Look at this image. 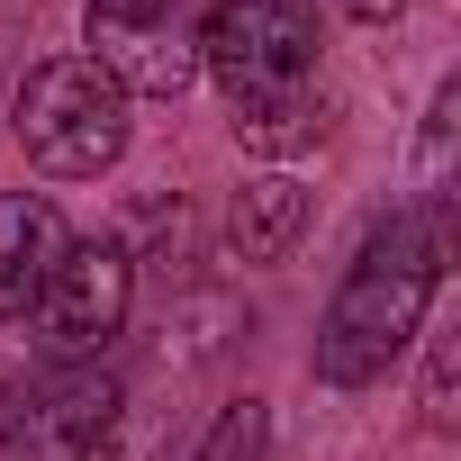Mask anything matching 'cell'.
<instances>
[{"label":"cell","instance_id":"6da1fadb","mask_svg":"<svg viewBox=\"0 0 461 461\" xmlns=\"http://www.w3.org/2000/svg\"><path fill=\"white\" fill-rule=\"evenodd\" d=\"M443 263H452V208H398V217H380L362 236V254H353V272L335 281L326 326H317V380L326 389H371L425 335Z\"/></svg>","mask_w":461,"mask_h":461},{"label":"cell","instance_id":"277c9868","mask_svg":"<svg viewBox=\"0 0 461 461\" xmlns=\"http://www.w3.org/2000/svg\"><path fill=\"white\" fill-rule=\"evenodd\" d=\"M118 380L91 362H64L28 389H0V461H91L118 425Z\"/></svg>","mask_w":461,"mask_h":461},{"label":"cell","instance_id":"9c48e42d","mask_svg":"<svg viewBox=\"0 0 461 461\" xmlns=\"http://www.w3.org/2000/svg\"><path fill=\"white\" fill-rule=\"evenodd\" d=\"M236 136L263 145V154L308 145V136H317V82H308V91H281V100H245V109H236Z\"/></svg>","mask_w":461,"mask_h":461},{"label":"cell","instance_id":"4fadbf2b","mask_svg":"<svg viewBox=\"0 0 461 461\" xmlns=\"http://www.w3.org/2000/svg\"><path fill=\"white\" fill-rule=\"evenodd\" d=\"M344 10H353V19H371V28H380V19H398V10H407V0H344Z\"/></svg>","mask_w":461,"mask_h":461},{"label":"cell","instance_id":"7a4b0ae2","mask_svg":"<svg viewBox=\"0 0 461 461\" xmlns=\"http://www.w3.org/2000/svg\"><path fill=\"white\" fill-rule=\"evenodd\" d=\"M19 145L37 172L55 181H100L127 154V91L91 64V55H55L19 82Z\"/></svg>","mask_w":461,"mask_h":461},{"label":"cell","instance_id":"5b68a950","mask_svg":"<svg viewBox=\"0 0 461 461\" xmlns=\"http://www.w3.org/2000/svg\"><path fill=\"white\" fill-rule=\"evenodd\" d=\"M127 308H136V263H127V245H100L91 236V245H64V263L46 272L28 326H37V344L55 362H91L127 326Z\"/></svg>","mask_w":461,"mask_h":461},{"label":"cell","instance_id":"7c38bea8","mask_svg":"<svg viewBox=\"0 0 461 461\" xmlns=\"http://www.w3.org/2000/svg\"><path fill=\"white\" fill-rule=\"evenodd\" d=\"M452 380H461V353H452V335H443L434 362H425V425H434V434H452V416H461V407H452Z\"/></svg>","mask_w":461,"mask_h":461},{"label":"cell","instance_id":"30bf717a","mask_svg":"<svg viewBox=\"0 0 461 461\" xmlns=\"http://www.w3.org/2000/svg\"><path fill=\"white\" fill-rule=\"evenodd\" d=\"M452 127H461V82L434 91L425 145H416V208H452Z\"/></svg>","mask_w":461,"mask_h":461},{"label":"cell","instance_id":"8fae6325","mask_svg":"<svg viewBox=\"0 0 461 461\" xmlns=\"http://www.w3.org/2000/svg\"><path fill=\"white\" fill-rule=\"evenodd\" d=\"M190 461H272V407H263V398H236V407L199 434Z\"/></svg>","mask_w":461,"mask_h":461},{"label":"cell","instance_id":"ba28073f","mask_svg":"<svg viewBox=\"0 0 461 461\" xmlns=\"http://www.w3.org/2000/svg\"><path fill=\"white\" fill-rule=\"evenodd\" d=\"M299 226H308V190L281 181V172H263V181H245L236 199H226V236H236L245 263H281L299 245Z\"/></svg>","mask_w":461,"mask_h":461},{"label":"cell","instance_id":"3957f363","mask_svg":"<svg viewBox=\"0 0 461 461\" xmlns=\"http://www.w3.org/2000/svg\"><path fill=\"white\" fill-rule=\"evenodd\" d=\"M199 46V73L226 82V100H281V91H308L317 73V10L308 0H217V10L190 28Z\"/></svg>","mask_w":461,"mask_h":461},{"label":"cell","instance_id":"52a82bcc","mask_svg":"<svg viewBox=\"0 0 461 461\" xmlns=\"http://www.w3.org/2000/svg\"><path fill=\"white\" fill-rule=\"evenodd\" d=\"M64 245H73V226H64V208L46 190H0V317L37 308V290L64 263Z\"/></svg>","mask_w":461,"mask_h":461},{"label":"cell","instance_id":"8992f818","mask_svg":"<svg viewBox=\"0 0 461 461\" xmlns=\"http://www.w3.org/2000/svg\"><path fill=\"white\" fill-rule=\"evenodd\" d=\"M91 64L136 100H181L199 82V46L181 28V0H91Z\"/></svg>","mask_w":461,"mask_h":461}]
</instances>
